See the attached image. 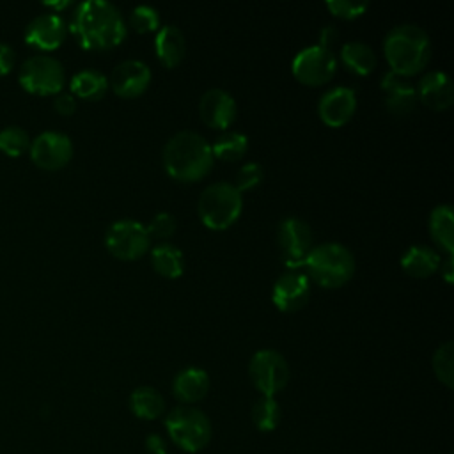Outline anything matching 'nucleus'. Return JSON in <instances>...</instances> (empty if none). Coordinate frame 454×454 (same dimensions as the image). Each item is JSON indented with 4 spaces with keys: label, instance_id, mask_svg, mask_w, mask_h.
Returning <instances> with one entry per match:
<instances>
[{
    "label": "nucleus",
    "instance_id": "33",
    "mask_svg": "<svg viewBox=\"0 0 454 454\" xmlns=\"http://www.w3.org/2000/svg\"><path fill=\"white\" fill-rule=\"evenodd\" d=\"M262 179H264L262 165L257 163V161H247V163H243L238 168V172H236V184L234 186L239 192H245V190L259 186Z\"/></svg>",
    "mask_w": 454,
    "mask_h": 454
},
{
    "label": "nucleus",
    "instance_id": "8",
    "mask_svg": "<svg viewBox=\"0 0 454 454\" xmlns=\"http://www.w3.org/2000/svg\"><path fill=\"white\" fill-rule=\"evenodd\" d=\"M105 245L114 257L133 261L149 250L151 236L142 222L133 218H121L108 225Z\"/></svg>",
    "mask_w": 454,
    "mask_h": 454
},
{
    "label": "nucleus",
    "instance_id": "24",
    "mask_svg": "<svg viewBox=\"0 0 454 454\" xmlns=\"http://www.w3.org/2000/svg\"><path fill=\"white\" fill-rule=\"evenodd\" d=\"M340 62L348 71L365 76L376 67V53L364 41H348L340 46Z\"/></svg>",
    "mask_w": 454,
    "mask_h": 454
},
{
    "label": "nucleus",
    "instance_id": "11",
    "mask_svg": "<svg viewBox=\"0 0 454 454\" xmlns=\"http://www.w3.org/2000/svg\"><path fill=\"white\" fill-rule=\"evenodd\" d=\"M337 69V57L332 50L319 44H310L301 48L293 62L291 71L294 78L305 85L326 83Z\"/></svg>",
    "mask_w": 454,
    "mask_h": 454
},
{
    "label": "nucleus",
    "instance_id": "38",
    "mask_svg": "<svg viewBox=\"0 0 454 454\" xmlns=\"http://www.w3.org/2000/svg\"><path fill=\"white\" fill-rule=\"evenodd\" d=\"M337 37H339L337 28H335L333 25H325V27L319 30V46L332 50V46H333V43L337 41Z\"/></svg>",
    "mask_w": 454,
    "mask_h": 454
},
{
    "label": "nucleus",
    "instance_id": "34",
    "mask_svg": "<svg viewBox=\"0 0 454 454\" xmlns=\"http://www.w3.org/2000/svg\"><path fill=\"white\" fill-rule=\"evenodd\" d=\"M325 5L332 14L344 20H355L369 7V4L364 0H326Z\"/></svg>",
    "mask_w": 454,
    "mask_h": 454
},
{
    "label": "nucleus",
    "instance_id": "16",
    "mask_svg": "<svg viewBox=\"0 0 454 454\" xmlns=\"http://www.w3.org/2000/svg\"><path fill=\"white\" fill-rule=\"evenodd\" d=\"M356 110V94L351 87L335 85L321 94L317 114L321 121L332 128L346 124Z\"/></svg>",
    "mask_w": 454,
    "mask_h": 454
},
{
    "label": "nucleus",
    "instance_id": "31",
    "mask_svg": "<svg viewBox=\"0 0 454 454\" xmlns=\"http://www.w3.org/2000/svg\"><path fill=\"white\" fill-rule=\"evenodd\" d=\"M30 147L28 133L20 126H5L0 129V151L5 156L18 158Z\"/></svg>",
    "mask_w": 454,
    "mask_h": 454
},
{
    "label": "nucleus",
    "instance_id": "42",
    "mask_svg": "<svg viewBox=\"0 0 454 454\" xmlns=\"http://www.w3.org/2000/svg\"><path fill=\"white\" fill-rule=\"evenodd\" d=\"M163 454H167V452H163Z\"/></svg>",
    "mask_w": 454,
    "mask_h": 454
},
{
    "label": "nucleus",
    "instance_id": "26",
    "mask_svg": "<svg viewBox=\"0 0 454 454\" xmlns=\"http://www.w3.org/2000/svg\"><path fill=\"white\" fill-rule=\"evenodd\" d=\"M129 410L138 419L153 420V419H158L165 411V399L156 388H153L149 385H142L131 392Z\"/></svg>",
    "mask_w": 454,
    "mask_h": 454
},
{
    "label": "nucleus",
    "instance_id": "6",
    "mask_svg": "<svg viewBox=\"0 0 454 454\" xmlns=\"http://www.w3.org/2000/svg\"><path fill=\"white\" fill-rule=\"evenodd\" d=\"M165 427L170 440L186 452H199L211 440V422L207 415L192 404L172 408L165 417Z\"/></svg>",
    "mask_w": 454,
    "mask_h": 454
},
{
    "label": "nucleus",
    "instance_id": "3",
    "mask_svg": "<svg viewBox=\"0 0 454 454\" xmlns=\"http://www.w3.org/2000/svg\"><path fill=\"white\" fill-rule=\"evenodd\" d=\"M383 53L392 71L411 76L426 67L431 57V39L415 23L392 27L383 39Z\"/></svg>",
    "mask_w": 454,
    "mask_h": 454
},
{
    "label": "nucleus",
    "instance_id": "32",
    "mask_svg": "<svg viewBox=\"0 0 454 454\" xmlns=\"http://www.w3.org/2000/svg\"><path fill=\"white\" fill-rule=\"evenodd\" d=\"M129 25L138 34L154 32L160 28V12L153 5H137L129 14Z\"/></svg>",
    "mask_w": 454,
    "mask_h": 454
},
{
    "label": "nucleus",
    "instance_id": "30",
    "mask_svg": "<svg viewBox=\"0 0 454 454\" xmlns=\"http://www.w3.org/2000/svg\"><path fill=\"white\" fill-rule=\"evenodd\" d=\"M433 371L436 378L449 388L454 385V342L440 344L433 353Z\"/></svg>",
    "mask_w": 454,
    "mask_h": 454
},
{
    "label": "nucleus",
    "instance_id": "1",
    "mask_svg": "<svg viewBox=\"0 0 454 454\" xmlns=\"http://www.w3.org/2000/svg\"><path fill=\"white\" fill-rule=\"evenodd\" d=\"M69 27L78 44L92 51L119 46L128 32L122 12L106 0L80 2L73 11Z\"/></svg>",
    "mask_w": 454,
    "mask_h": 454
},
{
    "label": "nucleus",
    "instance_id": "2",
    "mask_svg": "<svg viewBox=\"0 0 454 454\" xmlns=\"http://www.w3.org/2000/svg\"><path fill=\"white\" fill-rule=\"evenodd\" d=\"M211 144L197 131L174 133L163 145V167L177 181L192 183L202 179L213 167Z\"/></svg>",
    "mask_w": 454,
    "mask_h": 454
},
{
    "label": "nucleus",
    "instance_id": "25",
    "mask_svg": "<svg viewBox=\"0 0 454 454\" xmlns=\"http://www.w3.org/2000/svg\"><path fill=\"white\" fill-rule=\"evenodd\" d=\"M151 264L160 275L177 278L184 271V255L179 247L163 241L151 248Z\"/></svg>",
    "mask_w": 454,
    "mask_h": 454
},
{
    "label": "nucleus",
    "instance_id": "12",
    "mask_svg": "<svg viewBox=\"0 0 454 454\" xmlns=\"http://www.w3.org/2000/svg\"><path fill=\"white\" fill-rule=\"evenodd\" d=\"M28 154L35 167L43 170H59L73 158V142L66 133L43 131L30 140Z\"/></svg>",
    "mask_w": 454,
    "mask_h": 454
},
{
    "label": "nucleus",
    "instance_id": "13",
    "mask_svg": "<svg viewBox=\"0 0 454 454\" xmlns=\"http://www.w3.org/2000/svg\"><path fill=\"white\" fill-rule=\"evenodd\" d=\"M67 34V25L59 12H44L28 21L23 39L28 46L43 51H51L62 44Z\"/></svg>",
    "mask_w": 454,
    "mask_h": 454
},
{
    "label": "nucleus",
    "instance_id": "14",
    "mask_svg": "<svg viewBox=\"0 0 454 454\" xmlns=\"http://www.w3.org/2000/svg\"><path fill=\"white\" fill-rule=\"evenodd\" d=\"M151 83V67L138 59H126L119 62L108 78V87L121 98H137Z\"/></svg>",
    "mask_w": 454,
    "mask_h": 454
},
{
    "label": "nucleus",
    "instance_id": "41",
    "mask_svg": "<svg viewBox=\"0 0 454 454\" xmlns=\"http://www.w3.org/2000/svg\"><path fill=\"white\" fill-rule=\"evenodd\" d=\"M44 5H48V7H51V9H66V7H69L71 5V2L69 0H66V2H44Z\"/></svg>",
    "mask_w": 454,
    "mask_h": 454
},
{
    "label": "nucleus",
    "instance_id": "29",
    "mask_svg": "<svg viewBox=\"0 0 454 454\" xmlns=\"http://www.w3.org/2000/svg\"><path fill=\"white\" fill-rule=\"evenodd\" d=\"M252 420L261 431H273L280 422V406L271 395H261L252 406Z\"/></svg>",
    "mask_w": 454,
    "mask_h": 454
},
{
    "label": "nucleus",
    "instance_id": "5",
    "mask_svg": "<svg viewBox=\"0 0 454 454\" xmlns=\"http://www.w3.org/2000/svg\"><path fill=\"white\" fill-rule=\"evenodd\" d=\"M241 192L227 181H218L206 186L197 202V211L202 223L213 231L231 227L241 215Z\"/></svg>",
    "mask_w": 454,
    "mask_h": 454
},
{
    "label": "nucleus",
    "instance_id": "15",
    "mask_svg": "<svg viewBox=\"0 0 454 454\" xmlns=\"http://www.w3.org/2000/svg\"><path fill=\"white\" fill-rule=\"evenodd\" d=\"M309 294H310L309 277L300 270L284 271L275 280L271 289L273 303L284 312H293L301 309L307 303Z\"/></svg>",
    "mask_w": 454,
    "mask_h": 454
},
{
    "label": "nucleus",
    "instance_id": "39",
    "mask_svg": "<svg viewBox=\"0 0 454 454\" xmlns=\"http://www.w3.org/2000/svg\"><path fill=\"white\" fill-rule=\"evenodd\" d=\"M145 447H147V450H149L151 454H163V452H165V442H163V438L158 436V434H151V436L147 438V442H145Z\"/></svg>",
    "mask_w": 454,
    "mask_h": 454
},
{
    "label": "nucleus",
    "instance_id": "17",
    "mask_svg": "<svg viewBox=\"0 0 454 454\" xmlns=\"http://www.w3.org/2000/svg\"><path fill=\"white\" fill-rule=\"evenodd\" d=\"M236 112H238L236 99L225 89H220V87L207 89L199 99L200 119L211 128H218V129L229 128L236 119Z\"/></svg>",
    "mask_w": 454,
    "mask_h": 454
},
{
    "label": "nucleus",
    "instance_id": "37",
    "mask_svg": "<svg viewBox=\"0 0 454 454\" xmlns=\"http://www.w3.org/2000/svg\"><path fill=\"white\" fill-rule=\"evenodd\" d=\"M16 64V53L14 50L5 44V43H0V76H5L12 71Z\"/></svg>",
    "mask_w": 454,
    "mask_h": 454
},
{
    "label": "nucleus",
    "instance_id": "21",
    "mask_svg": "<svg viewBox=\"0 0 454 454\" xmlns=\"http://www.w3.org/2000/svg\"><path fill=\"white\" fill-rule=\"evenodd\" d=\"M154 51L165 67H176L186 53V39L176 25H163L154 35Z\"/></svg>",
    "mask_w": 454,
    "mask_h": 454
},
{
    "label": "nucleus",
    "instance_id": "27",
    "mask_svg": "<svg viewBox=\"0 0 454 454\" xmlns=\"http://www.w3.org/2000/svg\"><path fill=\"white\" fill-rule=\"evenodd\" d=\"M108 90V78L98 69H82L71 78V94L82 99L98 101Z\"/></svg>",
    "mask_w": 454,
    "mask_h": 454
},
{
    "label": "nucleus",
    "instance_id": "19",
    "mask_svg": "<svg viewBox=\"0 0 454 454\" xmlns=\"http://www.w3.org/2000/svg\"><path fill=\"white\" fill-rule=\"evenodd\" d=\"M417 99L433 110H445L454 101V85L445 71L433 69L420 76L417 87Z\"/></svg>",
    "mask_w": 454,
    "mask_h": 454
},
{
    "label": "nucleus",
    "instance_id": "40",
    "mask_svg": "<svg viewBox=\"0 0 454 454\" xmlns=\"http://www.w3.org/2000/svg\"><path fill=\"white\" fill-rule=\"evenodd\" d=\"M440 268H442L443 278H445L449 284H452V280H454V261H452V254L447 255V259L443 261V264H440Z\"/></svg>",
    "mask_w": 454,
    "mask_h": 454
},
{
    "label": "nucleus",
    "instance_id": "28",
    "mask_svg": "<svg viewBox=\"0 0 454 454\" xmlns=\"http://www.w3.org/2000/svg\"><path fill=\"white\" fill-rule=\"evenodd\" d=\"M248 149V138L241 131H223L216 137V140L211 145L213 156L225 160V161H236L239 160Z\"/></svg>",
    "mask_w": 454,
    "mask_h": 454
},
{
    "label": "nucleus",
    "instance_id": "7",
    "mask_svg": "<svg viewBox=\"0 0 454 454\" xmlns=\"http://www.w3.org/2000/svg\"><path fill=\"white\" fill-rule=\"evenodd\" d=\"M18 82L30 94H37V96L59 94L66 82L64 66L60 64V60L50 55L41 53V55L28 57L18 71Z\"/></svg>",
    "mask_w": 454,
    "mask_h": 454
},
{
    "label": "nucleus",
    "instance_id": "22",
    "mask_svg": "<svg viewBox=\"0 0 454 454\" xmlns=\"http://www.w3.org/2000/svg\"><path fill=\"white\" fill-rule=\"evenodd\" d=\"M442 264L440 255L434 248L427 245H411L404 250L401 257V266L403 270L417 278H424L433 275L438 266Z\"/></svg>",
    "mask_w": 454,
    "mask_h": 454
},
{
    "label": "nucleus",
    "instance_id": "18",
    "mask_svg": "<svg viewBox=\"0 0 454 454\" xmlns=\"http://www.w3.org/2000/svg\"><path fill=\"white\" fill-rule=\"evenodd\" d=\"M381 90H385V106L394 115H408L417 106V92L410 76L388 69L381 78Z\"/></svg>",
    "mask_w": 454,
    "mask_h": 454
},
{
    "label": "nucleus",
    "instance_id": "35",
    "mask_svg": "<svg viewBox=\"0 0 454 454\" xmlns=\"http://www.w3.org/2000/svg\"><path fill=\"white\" fill-rule=\"evenodd\" d=\"M145 227H147V232H149L151 238L154 236V238L165 239V238H170L176 232L177 222H176L174 215H170L167 211H160L149 220V223Z\"/></svg>",
    "mask_w": 454,
    "mask_h": 454
},
{
    "label": "nucleus",
    "instance_id": "10",
    "mask_svg": "<svg viewBox=\"0 0 454 454\" xmlns=\"http://www.w3.org/2000/svg\"><path fill=\"white\" fill-rule=\"evenodd\" d=\"M277 241L282 259L289 270H300L310 248L314 236L310 225L298 216H286L277 229Z\"/></svg>",
    "mask_w": 454,
    "mask_h": 454
},
{
    "label": "nucleus",
    "instance_id": "36",
    "mask_svg": "<svg viewBox=\"0 0 454 454\" xmlns=\"http://www.w3.org/2000/svg\"><path fill=\"white\" fill-rule=\"evenodd\" d=\"M53 108L60 114V115H73L76 110V98L71 92H62L57 94L55 101H53Z\"/></svg>",
    "mask_w": 454,
    "mask_h": 454
},
{
    "label": "nucleus",
    "instance_id": "4",
    "mask_svg": "<svg viewBox=\"0 0 454 454\" xmlns=\"http://www.w3.org/2000/svg\"><path fill=\"white\" fill-rule=\"evenodd\" d=\"M303 266L316 284L335 289L344 286L355 273V257L348 247L335 241L314 245L307 254Z\"/></svg>",
    "mask_w": 454,
    "mask_h": 454
},
{
    "label": "nucleus",
    "instance_id": "23",
    "mask_svg": "<svg viewBox=\"0 0 454 454\" xmlns=\"http://www.w3.org/2000/svg\"><path fill=\"white\" fill-rule=\"evenodd\" d=\"M429 234L449 255L454 248V211L450 204H438L429 213Z\"/></svg>",
    "mask_w": 454,
    "mask_h": 454
},
{
    "label": "nucleus",
    "instance_id": "20",
    "mask_svg": "<svg viewBox=\"0 0 454 454\" xmlns=\"http://www.w3.org/2000/svg\"><path fill=\"white\" fill-rule=\"evenodd\" d=\"M209 390V376L200 367L181 369L172 380V394L183 404L200 401Z\"/></svg>",
    "mask_w": 454,
    "mask_h": 454
},
{
    "label": "nucleus",
    "instance_id": "9",
    "mask_svg": "<svg viewBox=\"0 0 454 454\" xmlns=\"http://www.w3.org/2000/svg\"><path fill=\"white\" fill-rule=\"evenodd\" d=\"M248 374L254 387L262 395H275L289 381V364L277 349H259L252 355L248 364Z\"/></svg>",
    "mask_w": 454,
    "mask_h": 454
}]
</instances>
